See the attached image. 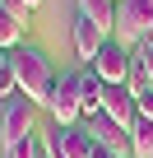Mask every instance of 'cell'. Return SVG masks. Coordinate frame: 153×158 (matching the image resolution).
I'll return each mask as SVG.
<instances>
[{"label":"cell","instance_id":"obj_2","mask_svg":"<svg viewBox=\"0 0 153 158\" xmlns=\"http://www.w3.org/2000/svg\"><path fill=\"white\" fill-rule=\"evenodd\" d=\"M116 33L125 47L144 42L153 33V0H116Z\"/></svg>","mask_w":153,"mask_h":158},{"label":"cell","instance_id":"obj_15","mask_svg":"<svg viewBox=\"0 0 153 158\" xmlns=\"http://www.w3.org/2000/svg\"><path fill=\"white\" fill-rule=\"evenodd\" d=\"M10 158H42V144H37V135H28V139H19V144L10 149Z\"/></svg>","mask_w":153,"mask_h":158},{"label":"cell","instance_id":"obj_7","mask_svg":"<svg viewBox=\"0 0 153 158\" xmlns=\"http://www.w3.org/2000/svg\"><path fill=\"white\" fill-rule=\"evenodd\" d=\"M33 102L28 98H14L10 107H5V121H0V135H5V149H14L19 139H28L33 135Z\"/></svg>","mask_w":153,"mask_h":158},{"label":"cell","instance_id":"obj_21","mask_svg":"<svg viewBox=\"0 0 153 158\" xmlns=\"http://www.w3.org/2000/svg\"><path fill=\"white\" fill-rule=\"evenodd\" d=\"M42 158H51V153H42Z\"/></svg>","mask_w":153,"mask_h":158},{"label":"cell","instance_id":"obj_8","mask_svg":"<svg viewBox=\"0 0 153 158\" xmlns=\"http://www.w3.org/2000/svg\"><path fill=\"white\" fill-rule=\"evenodd\" d=\"M102 116L130 130V126H135V93H130L125 84H107V89H102Z\"/></svg>","mask_w":153,"mask_h":158},{"label":"cell","instance_id":"obj_18","mask_svg":"<svg viewBox=\"0 0 153 158\" xmlns=\"http://www.w3.org/2000/svg\"><path fill=\"white\" fill-rule=\"evenodd\" d=\"M23 5H28V10H37V5H42V0H23Z\"/></svg>","mask_w":153,"mask_h":158},{"label":"cell","instance_id":"obj_20","mask_svg":"<svg viewBox=\"0 0 153 158\" xmlns=\"http://www.w3.org/2000/svg\"><path fill=\"white\" fill-rule=\"evenodd\" d=\"M148 89H153V79H148Z\"/></svg>","mask_w":153,"mask_h":158},{"label":"cell","instance_id":"obj_5","mask_svg":"<svg viewBox=\"0 0 153 158\" xmlns=\"http://www.w3.org/2000/svg\"><path fill=\"white\" fill-rule=\"evenodd\" d=\"M93 70L102 74V84H125V74H130V47L107 37L102 51H98V60H93Z\"/></svg>","mask_w":153,"mask_h":158},{"label":"cell","instance_id":"obj_13","mask_svg":"<svg viewBox=\"0 0 153 158\" xmlns=\"http://www.w3.org/2000/svg\"><path fill=\"white\" fill-rule=\"evenodd\" d=\"M19 37H23V23H19L5 5H0V51H14V47H19Z\"/></svg>","mask_w":153,"mask_h":158},{"label":"cell","instance_id":"obj_16","mask_svg":"<svg viewBox=\"0 0 153 158\" xmlns=\"http://www.w3.org/2000/svg\"><path fill=\"white\" fill-rule=\"evenodd\" d=\"M135 116H144V121H153V89H144V93H135Z\"/></svg>","mask_w":153,"mask_h":158},{"label":"cell","instance_id":"obj_4","mask_svg":"<svg viewBox=\"0 0 153 158\" xmlns=\"http://www.w3.org/2000/svg\"><path fill=\"white\" fill-rule=\"evenodd\" d=\"M51 121L56 126H84V102H79V74H65L56 84V98H51Z\"/></svg>","mask_w":153,"mask_h":158},{"label":"cell","instance_id":"obj_10","mask_svg":"<svg viewBox=\"0 0 153 158\" xmlns=\"http://www.w3.org/2000/svg\"><path fill=\"white\" fill-rule=\"evenodd\" d=\"M102 74L93 70V65H84L79 70V102H84V121H93V116H102Z\"/></svg>","mask_w":153,"mask_h":158},{"label":"cell","instance_id":"obj_14","mask_svg":"<svg viewBox=\"0 0 153 158\" xmlns=\"http://www.w3.org/2000/svg\"><path fill=\"white\" fill-rule=\"evenodd\" d=\"M19 89V74H14V60L5 56V60H0V98H10Z\"/></svg>","mask_w":153,"mask_h":158},{"label":"cell","instance_id":"obj_19","mask_svg":"<svg viewBox=\"0 0 153 158\" xmlns=\"http://www.w3.org/2000/svg\"><path fill=\"white\" fill-rule=\"evenodd\" d=\"M5 56H10V51H0V60H5Z\"/></svg>","mask_w":153,"mask_h":158},{"label":"cell","instance_id":"obj_12","mask_svg":"<svg viewBox=\"0 0 153 158\" xmlns=\"http://www.w3.org/2000/svg\"><path fill=\"white\" fill-rule=\"evenodd\" d=\"M130 158H153V121L135 116L130 126Z\"/></svg>","mask_w":153,"mask_h":158},{"label":"cell","instance_id":"obj_3","mask_svg":"<svg viewBox=\"0 0 153 158\" xmlns=\"http://www.w3.org/2000/svg\"><path fill=\"white\" fill-rule=\"evenodd\" d=\"M93 135H88V121L84 126H51L46 135V153L51 158H93Z\"/></svg>","mask_w":153,"mask_h":158},{"label":"cell","instance_id":"obj_9","mask_svg":"<svg viewBox=\"0 0 153 158\" xmlns=\"http://www.w3.org/2000/svg\"><path fill=\"white\" fill-rule=\"evenodd\" d=\"M70 37H74L79 60H88V65L98 60V51H102V42H107V33H102L93 19H84V14H74V33H70Z\"/></svg>","mask_w":153,"mask_h":158},{"label":"cell","instance_id":"obj_17","mask_svg":"<svg viewBox=\"0 0 153 158\" xmlns=\"http://www.w3.org/2000/svg\"><path fill=\"white\" fill-rule=\"evenodd\" d=\"M0 5H5V10H10V14H14V19H19V23H23V19H28V14H33V10H28V5H23V0H0Z\"/></svg>","mask_w":153,"mask_h":158},{"label":"cell","instance_id":"obj_6","mask_svg":"<svg viewBox=\"0 0 153 158\" xmlns=\"http://www.w3.org/2000/svg\"><path fill=\"white\" fill-rule=\"evenodd\" d=\"M88 135H93V144H98L102 153L130 158V130H125V126H116V121H107V116H93V121H88Z\"/></svg>","mask_w":153,"mask_h":158},{"label":"cell","instance_id":"obj_1","mask_svg":"<svg viewBox=\"0 0 153 158\" xmlns=\"http://www.w3.org/2000/svg\"><path fill=\"white\" fill-rule=\"evenodd\" d=\"M10 60H14V74H19V93H23L33 107H51L56 84H60L56 70H51V60H46L42 51H33V47H14Z\"/></svg>","mask_w":153,"mask_h":158},{"label":"cell","instance_id":"obj_11","mask_svg":"<svg viewBox=\"0 0 153 158\" xmlns=\"http://www.w3.org/2000/svg\"><path fill=\"white\" fill-rule=\"evenodd\" d=\"M74 10L84 19H93L102 33H116V0H74Z\"/></svg>","mask_w":153,"mask_h":158}]
</instances>
